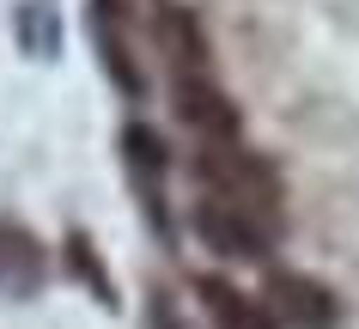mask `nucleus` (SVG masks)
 <instances>
[{"label": "nucleus", "instance_id": "6", "mask_svg": "<svg viewBox=\"0 0 359 329\" xmlns=\"http://www.w3.org/2000/svg\"><path fill=\"white\" fill-rule=\"evenodd\" d=\"M158 43H165V55L183 74H208V37H201V25H195L189 6H165L158 13Z\"/></svg>", "mask_w": 359, "mask_h": 329}, {"label": "nucleus", "instance_id": "2", "mask_svg": "<svg viewBox=\"0 0 359 329\" xmlns=\"http://www.w3.org/2000/svg\"><path fill=\"white\" fill-rule=\"evenodd\" d=\"M262 305L286 329H335L341 323V299L323 287L317 274H299V269H268Z\"/></svg>", "mask_w": 359, "mask_h": 329}, {"label": "nucleus", "instance_id": "4", "mask_svg": "<svg viewBox=\"0 0 359 329\" xmlns=\"http://www.w3.org/2000/svg\"><path fill=\"white\" fill-rule=\"evenodd\" d=\"M177 116H183V128H195V135L208 140V147H226V140L244 135V116H238V104H231L219 86H213L208 74H177Z\"/></svg>", "mask_w": 359, "mask_h": 329}, {"label": "nucleus", "instance_id": "1", "mask_svg": "<svg viewBox=\"0 0 359 329\" xmlns=\"http://www.w3.org/2000/svg\"><path fill=\"white\" fill-rule=\"evenodd\" d=\"M195 177H201V189H208L213 201H231V208L256 213L262 226L280 220V171H274L262 153H244L238 140L208 147V153L195 159Z\"/></svg>", "mask_w": 359, "mask_h": 329}, {"label": "nucleus", "instance_id": "7", "mask_svg": "<svg viewBox=\"0 0 359 329\" xmlns=\"http://www.w3.org/2000/svg\"><path fill=\"white\" fill-rule=\"evenodd\" d=\"M67 269H74L79 281H86V287L97 293V299H104V305L116 299L110 274H104V262H97V250H92V238H86V232H67Z\"/></svg>", "mask_w": 359, "mask_h": 329}, {"label": "nucleus", "instance_id": "3", "mask_svg": "<svg viewBox=\"0 0 359 329\" xmlns=\"http://www.w3.org/2000/svg\"><path fill=\"white\" fill-rule=\"evenodd\" d=\"M195 238L208 244L213 256H231V262H262L268 244H274V226H262L256 213L231 208V201H201L195 208Z\"/></svg>", "mask_w": 359, "mask_h": 329}, {"label": "nucleus", "instance_id": "5", "mask_svg": "<svg viewBox=\"0 0 359 329\" xmlns=\"http://www.w3.org/2000/svg\"><path fill=\"white\" fill-rule=\"evenodd\" d=\"M195 299L208 305V317L219 329H280L274 317H268L262 299H250L244 287H231V281H219V274H195Z\"/></svg>", "mask_w": 359, "mask_h": 329}]
</instances>
